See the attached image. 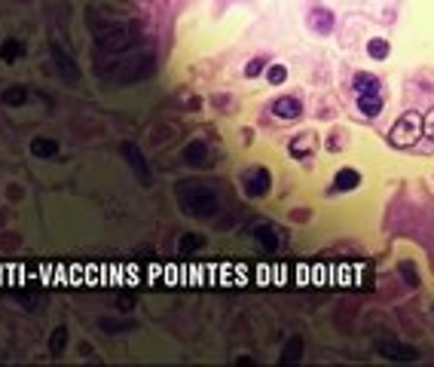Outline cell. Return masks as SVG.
Returning a JSON list of instances; mask_svg holds the SVG:
<instances>
[{
  "label": "cell",
  "instance_id": "cell-9",
  "mask_svg": "<svg viewBox=\"0 0 434 367\" xmlns=\"http://www.w3.org/2000/svg\"><path fill=\"white\" fill-rule=\"evenodd\" d=\"M52 62H55L58 74H62L68 83H77V80H80V68H77V62H74V58H71L58 43H52Z\"/></svg>",
  "mask_w": 434,
  "mask_h": 367
},
{
  "label": "cell",
  "instance_id": "cell-25",
  "mask_svg": "<svg viewBox=\"0 0 434 367\" xmlns=\"http://www.w3.org/2000/svg\"><path fill=\"white\" fill-rule=\"evenodd\" d=\"M260 74H266V55H257V58H251V62L245 64L248 80H254V77H260Z\"/></svg>",
  "mask_w": 434,
  "mask_h": 367
},
{
  "label": "cell",
  "instance_id": "cell-6",
  "mask_svg": "<svg viewBox=\"0 0 434 367\" xmlns=\"http://www.w3.org/2000/svg\"><path fill=\"white\" fill-rule=\"evenodd\" d=\"M120 153L126 156V162L131 166L135 178L141 181V184H150V166H147V156H144V150L138 147L135 141H123L120 144Z\"/></svg>",
  "mask_w": 434,
  "mask_h": 367
},
{
  "label": "cell",
  "instance_id": "cell-21",
  "mask_svg": "<svg viewBox=\"0 0 434 367\" xmlns=\"http://www.w3.org/2000/svg\"><path fill=\"white\" fill-rule=\"evenodd\" d=\"M300 355H303V340H300V337H291V343H288L285 352H281L279 364H297Z\"/></svg>",
  "mask_w": 434,
  "mask_h": 367
},
{
  "label": "cell",
  "instance_id": "cell-27",
  "mask_svg": "<svg viewBox=\"0 0 434 367\" xmlns=\"http://www.w3.org/2000/svg\"><path fill=\"white\" fill-rule=\"evenodd\" d=\"M422 135H429L431 141H434V107L429 110V116L422 120Z\"/></svg>",
  "mask_w": 434,
  "mask_h": 367
},
{
  "label": "cell",
  "instance_id": "cell-11",
  "mask_svg": "<svg viewBox=\"0 0 434 367\" xmlns=\"http://www.w3.org/2000/svg\"><path fill=\"white\" fill-rule=\"evenodd\" d=\"M315 147H318V135H315V132H303V135L291 138V144H288V153L297 156V160H303V156H309Z\"/></svg>",
  "mask_w": 434,
  "mask_h": 367
},
{
  "label": "cell",
  "instance_id": "cell-8",
  "mask_svg": "<svg viewBox=\"0 0 434 367\" xmlns=\"http://www.w3.org/2000/svg\"><path fill=\"white\" fill-rule=\"evenodd\" d=\"M333 25H337V16H333L327 6H315V10H309V28H312L315 34H321V37L333 34Z\"/></svg>",
  "mask_w": 434,
  "mask_h": 367
},
{
  "label": "cell",
  "instance_id": "cell-2",
  "mask_svg": "<svg viewBox=\"0 0 434 367\" xmlns=\"http://www.w3.org/2000/svg\"><path fill=\"white\" fill-rule=\"evenodd\" d=\"M138 37H141V22H129V25L116 22L114 28H107L104 34L95 37V46L101 55H123V52H129L135 46Z\"/></svg>",
  "mask_w": 434,
  "mask_h": 367
},
{
  "label": "cell",
  "instance_id": "cell-20",
  "mask_svg": "<svg viewBox=\"0 0 434 367\" xmlns=\"http://www.w3.org/2000/svg\"><path fill=\"white\" fill-rule=\"evenodd\" d=\"M0 101L6 104V107H22L25 101H28V89L25 86H6L0 92Z\"/></svg>",
  "mask_w": 434,
  "mask_h": 367
},
{
  "label": "cell",
  "instance_id": "cell-5",
  "mask_svg": "<svg viewBox=\"0 0 434 367\" xmlns=\"http://www.w3.org/2000/svg\"><path fill=\"white\" fill-rule=\"evenodd\" d=\"M242 187H245V196H251V199H263V196L269 193V187H272V175H269V168L254 166V168H248V172L242 175Z\"/></svg>",
  "mask_w": 434,
  "mask_h": 367
},
{
  "label": "cell",
  "instance_id": "cell-3",
  "mask_svg": "<svg viewBox=\"0 0 434 367\" xmlns=\"http://www.w3.org/2000/svg\"><path fill=\"white\" fill-rule=\"evenodd\" d=\"M156 68V58L150 55V52H138V55L131 58H123V62H114L107 64V77L114 83H135V80H144V77H150Z\"/></svg>",
  "mask_w": 434,
  "mask_h": 367
},
{
  "label": "cell",
  "instance_id": "cell-22",
  "mask_svg": "<svg viewBox=\"0 0 434 367\" xmlns=\"http://www.w3.org/2000/svg\"><path fill=\"white\" fill-rule=\"evenodd\" d=\"M205 248V236L202 233H183L181 236V254H196Z\"/></svg>",
  "mask_w": 434,
  "mask_h": 367
},
{
  "label": "cell",
  "instance_id": "cell-16",
  "mask_svg": "<svg viewBox=\"0 0 434 367\" xmlns=\"http://www.w3.org/2000/svg\"><path fill=\"white\" fill-rule=\"evenodd\" d=\"M183 162H187V166H205V162H208V147L202 141H190L187 147H183Z\"/></svg>",
  "mask_w": 434,
  "mask_h": 367
},
{
  "label": "cell",
  "instance_id": "cell-19",
  "mask_svg": "<svg viewBox=\"0 0 434 367\" xmlns=\"http://www.w3.org/2000/svg\"><path fill=\"white\" fill-rule=\"evenodd\" d=\"M367 55H370L373 62H385V58L392 55V43L385 40V37H370V40H367Z\"/></svg>",
  "mask_w": 434,
  "mask_h": 367
},
{
  "label": "cell",
  "instance_id": "cell-12",
  "mask_svg": "<svg viewBox=\"0 0 434 367\" xmlns=\"http://www.w3.org/2000/svg\"><path fill=\"white\" fill-rule=\"evenodd\" d=\"M254 242H257L260 248H266V251H275V248L281 245L279 233H275L269 224H257V227H254Z\"/></svg>",
  "mask_w": 434,
  "mask_h": 367
},
{
  "label": "cell",
  "instance_id": "cell-17",
  "mask_svg": "<svg viewBox=\"0 0 434 367\" xmlns=\"http://www.w3.org/2000/svg\"><path fill=\"white\" fill-rule=\"evenodd\" d=\"M352 86L358 95H364V92H383V80H379L376 74H367V71H361V74H355Z\"/></svg>",
  "mask_w": 434,
  "mask_h": 367
},
{
  "label": "cell",
  "instance_id": "cell-28",
  "mask_svg": "<svg viewBox=\"0 0 434 367\" xmlns=\"http://www.w3.org/2000/svg\"><path fill=\"white\" fill-rule=\"evenodd\" d=\"M116 306H120V309H131V306H135V297H131V294H126V297L116 300Z\"/></svg>",
  "mask_w": 434,
  "mask_h": 367
},
{
  "label": "cell",
  "instance_id": "cell-10",
  "mask_svg": "<svg viewBox=\"0 0 434 367\" xmlns=\"http://www.w3.org/2000/svg\"><path fill=\"white\" fill-rule=\"evenodd\" d=\"M272 114L279 116V120H297V116L303 114V101H300L297 95H279L272 101Z\"/></svg>",
  "mask_w": 434,
  "mask_h": 367
},
{
  "label": "cell",
  "instance_id": "cell-7",
  "mask_svg": "<svg viewBox=\"0 0 434 367\" xmlns=\"http://www.w3.org/2000/svg\"><path fill=\"white\" fill-rule=\"evenodd\" d=\"M376 349H379V355L389 358V362H416V358H419V352L413 349V346H404V343H398V340H392V337L379 340Z\"/></svg>",
  "mask_w": 434,
  "mask_h": 367
},
{
  "label": "cell",
  "instance_id": "cell-14",
  "mask_svg": "<svg viewBox=\"0 0 434 367\" xmlns=\"http://www.w3.org/2000/svg\"><path fill=\"white\" fill-rule=\"evenodd\" d=\"M358 184H361V172H358V168H340L337 178H333V190L348 193V190H355Z\"/></svg>",
  "mask_w": 434,
  "mask_h": 367
},
{
  "label": "cell",
  "instance_id": "cell-4",
  "mask_svg": "<svg viewBox=\"0 0 434 367\" xmlns=\"http://www.w3.org/2000/svg\"><path fill=\"white\" fill-rule=\"evenodd\" d=\"M422 138V116L416 110H407V114L398 116V123L389 132V144L392 147H413V144Z\"/></svg>",
  "mask_w": 434,
  "mask_h": 367
},
{
  "label": "cell",
  "instance_id": "cell-23",
  "mask_svg": "<svg viewBox=\"0 0 434 367\" xmlns=\"http://www.w3.org/2000/svg\"><path fill=\"white\" fill-rule=\"evenodd\" d=\"M64 346H68V327H55L49 337V352L52 355H62Z\"/></svg>",
  "mask_w": 434,
  "mask_h": 367
},
{
  "label": "cell",
  "instance_id": "cell-1",
  "mask_svg": "<svg viewBox=\"0 0 434 367\" xmlns=\"http://www.w3.org/2000/svg\"><path fill=\"white\" fill-rule=\"evenodd\" d=\"M177 202H181V212L190 214V218H214L217 208H220L217 193L208 184H199V181L177 184Z\"/></svg>",
  "mask_w": 434,
  "mask_h": 367
},
{
  "label": "cell",
  "instance_id": "cell-13",
  "mask_svg": "<svg viewBox=\"0 0 434 367\" xmlns=\"http://www.w3.org/2000/svg\"><path fill=\"white\" fill-rule=\"evenodd\" d=\"M31 153H34L37 160H52V156H58V141L55 138L37 135L34 141H31Z\"/></svg>",
  "mask_w": 434,
  "mask_h": 367
},
{
  "label": "cell",
  "instance_id": "cell-15",
  "mask_svg": "<svg viewBox=\"0 0 434 367\" xmlns=\"http://www.w3.org/2000/svg\"><path fill=\"white\" fill-rule=\"evenodd\" d=\"M358 107L364 116H379V110H383V92H364V95H358Z\"/></svg>",
  "mask_w": 434,
  "mask_h": 367
},
{
  "label": "cell",
  "instance_id": "cell-26",
  "mask_svg": "<svg viewBox=\"0 0 434 367\" xmlns=\"http://www.w3.org/2000/svg\"><path fill=\"white\" fill-rule=\"evenodd\" d=\"M266 80L272 83V86H281V83L288 80V68H285V64H269V68H266Z\"/></svg>",
  "mask_w": 434,
  "mask_h": 367
},
{
  "label": "cell",
  "instance_id": "cell-24",
  "mask_svg": "<svg viewBox=\"0 0 434 367\" xmlns=\"http://www.w3.org/2000/svg\"><path fill=\"white\" fill-rule=\"evenodd\" d=\"M398 270H400V279H404L410 288L419 285V273H416V264H413V260H400Z\"/></svg>",
  "mask_w": 434,
  "mask_h": 367
},
{
  "label": "cell",
  "instance_id": "cell-18",
  "mask_svg": "<svg viewBox=\"0 0 434 367\" xmlns=\"http://www.w3.org/2000/svg\"><path fill=\"white\" fill-rule=\"evenodd\" d=\"M25 55V46L16 40V37H6L3 43H0V62H6V64H12V62H18V58Z\"/></svg>",
  "mask_w": 434,
  "mask_h": 367
}]
</instances>
